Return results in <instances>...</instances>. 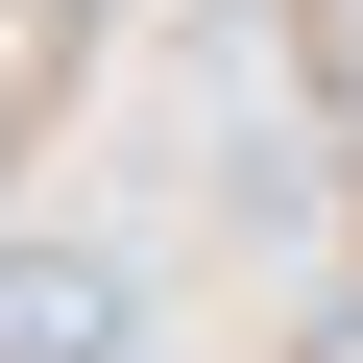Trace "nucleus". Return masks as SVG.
Segmentation results:
<instances>
[{
    "label": "nucleus",
    "instance_id": "obj_1",
    "mask_svg": "<svg viewBox=\"0 0 363 363\" xmlns=\"http://www.w3.org/2000/svg\"><path fill=\"white\" fill-rule=\"evenodd\" d=\"M121 339H145L121 242H0V363H121Z\"/></svg>",
    "mask_w": 363,
    "mask_h": 363
}]
</instances>
